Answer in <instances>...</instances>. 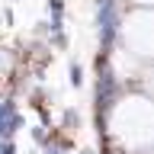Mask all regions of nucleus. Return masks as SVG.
Returning <instances> with one entry per match:
<instances>
[{"instance_id": "1", "label": "nucleus", "mask_w": 154, "mask_h": 154, "mask_svg": "<svg viewBox=\"0 0 154 154\" xmlns=\"http://www.w3.org/2000/svg\"><path fill=\"white\" fill-rule=\"evenodd\" d=\"M112 132L122 138L125 148L148 151V141H151V106H148L144 96H128V100H122L116 106Z\"/></svg>"}]
</instances>
